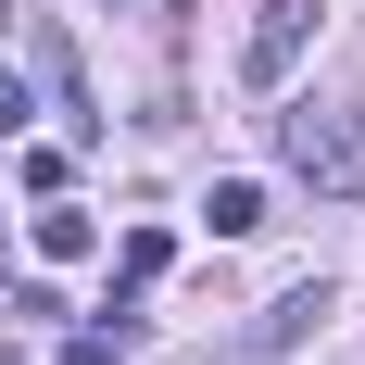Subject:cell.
<instances>
[{
	"instance_id": "3",
	"label": "cell",
	"mask_w": 365,
	"mask_h": 365,
	"mask_svg": "<svg viewBox=\"0 0 365 365\" xmlns=\"http://www.w3.org/2000/svg\"><path fill=\"white\" fill-rule=\"evenodd\" d=\"M328 315H340V290H328V277H302V290H277V302H264V328H252V353H290V340H315Z\"/></svg>"
},
{
	"instance_id": "4",
	"label": "cell",
	"mask_w": 365,
	"mask_h": 365,
	"mask_svg": "<svg viewBox=\"0 0 365 365\" xmlns=\"http://www.w3.org/2000/svg\"><path fill=\"white\" fill-rule=\"evenodd\" d=\"M26 51H38V88H51V101H63L76 126H101V113H88V76H76V51H63V26H38Z\"/></svg>"
},
{
	"instance_id": "5",
	"label": "cell",
	"mask_w": 365,
	"mask_h": 365,
	"mask_svg": "<svg viewBox=\"0 0 365 365\" xmlns=\"http://www.w3.org/2000/svg\"><path fill=\"white\" fill-rule=\"evenodd\" d=\"M101 252V227L76 215V202H51V215H38V264H88Z\"/></svg>"
},
{
	"instance_id": "9",
	"label": "cell",
	"mask_w": 365,
	"mask_h": 365,
	"mask_svg": "<svg viewBox=\"0 0 365 365\" xmlns=\"http://www.w3.org/2000/svg\"><path fill=\"white\" fill-rule=\"evenodd\" d=\"M0 365H26V353H13V340H0Z\"/></svg>"
},
{
	"instance_id": "2",
	"label": "cell",
	"mask_w": 365,
	"mask_h": 365,
	"mask_svg": "<svg viewBox=\"0 0 365 365\" xmlns=\"http://www.w3.org/2000/svg\"><path fill=\"white\" fill-rule=\"evenodd\" d=\"M315 13H328V0H252V38H240V76H252L264 101L290 88V63H302V38H315Z\"/></svg>"
},
{
	"instance_id": "1",
	"label": "cell",
	"mask_w": 365,
	"mask_h": 365,
	"mask_svg": "<svg viewBox=\"0 0 365 365\" xmlns=\"http://www.w3.org/2000/svg\"><path fill=\"white\" fill-rule=\"evenodd\" d=\"M277 151H290V177H315V189H365V126H353V113L290 101V113H277Z\"/></svg>"
},
{
	"instance_id": "8",
	"label": "cell",
	"mask_w": 365,
	"mask_h": 365,
	"mask_svg": "<svg viewBox=\"0 0 365 365\" xmlns=\"http://www.w3.org/2000/svg\"><path fill=\"white\" fill-rule=\"evenodd\" d=\"M26 113H38V101H26V88H13V76H0V139H13V126H26Z\"/></svg>"
},
{
	"instance_id": "6",
	"label": "cell",
	"mask_w": 365,
	"mask_h": 365,
	"mask_svg": "<svg viewBox=\"0 0 365 365\" xmlns=\"http://www.w3.org/2000/svg\"><path fill=\"white\" fill-rule=\"evenodd\" d=\"M202 215H215V240H252V227H264V189H252V177H215Z\"/></svg>"
},
{
	"instance_id": "7",
	"label": "cell",
	"mask_w": 365,
	"mask_h": 365,
	"mask_svg": "<svg viewBox=\"0 0 365 365\" xmlns=\"http://www.w3.org/2000/svg\"><path fill=\"white\" fill-rule=\"evenodd\" d=\"M126 353H139L126 328H76V340H63V365H126Z\"/></svg>"
}]
</instances>
